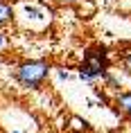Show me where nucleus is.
<instances>
[{"instance_id": "f03ea898", "label": "nucleus", "mask_w": 131, "mask_h": 133, "mask_svg": "<svg viewBox=\"0 0 131 133\" xmlns=\"http://www.w3.org/2000/svg\"><path fill=\"white\" fill-rule=\"evenodd\" d=\"M50 72V63L48 61H25L16 68V81L25 88H39L43 84V79L48 77Z\"/></svg>"}, {"instance_id": "6e6552de", "label": "nucleus", "mask_w": 131, "mask_h": 133, "mask_svg": "<svg viewBox=\"0 0 131 133\" xmlns=\"http://www.w3.org/2000/svg\"><path fill=\"white\" fill-rule=\"evenodd\" d=\"M0 45H2V36H0Z\"/></svg>"}, {"instance_id": "0eeeda50", "label": "nucleus", "mask_w": 131, "mask_h": 133, "mask_svg": "<svg viewBox=\"0 0 131 133\" xmlns=\"http://www.w3.org/2000/svg\"><path fill=\"white\" fill-rule=\"evenodd\" d=\"M59 5H77V2H82V0H54Z\"/></svg>"}, {"instance_id": "20e7f679", "label": "nucleus", "mask_w": 131, "mask_h": 133, "mask_svg": "<svg viewBox=\"0 0 131 133\" xmlns=\"http://www.w3.org/2000/svg\"><path fill=\"white\" fill-rule=\"evenodd\" d=\"M11 18H14V7L9 2H5V0H0V27L7 25Z\"/></svg>"}, {"instance_id": "7ed1b4c3", "label": "nucleus", "mask_w": 131, "mask_h": 133, "mask_svg": "<svg viewBox=\"0 0 131 133\" xmlns=\"http://www.w3.org/2000/svg\"><path fill=\"white\" fill-rule=\"evenodd\" d=\"M115 104L127 117H131V92H120L117 99H115Z\"/></svg>"}, {"instance_id": "423d86ee", "label": "nucleus", "mask_w": 131, "mask_h": 133, "mask_svg": "<svg viewBox=\"0 0 131 133\" xmlns=\"http://www.w3.org/2000/svg\"><path fill=\"white\" fill-rule=\"evenodd\" d=\"M72 129L75 131H84V129H88V122H84L79 117H72Z\"/></svg>"}, {"instance_id": "1a4fd4ad", "label": "nucleus", "mask_w": 131, "mask_h": 133, "mask_svg": "<svg viewBox=\"0 0 131 133\" xmlns=\"http://www.w3.org/2000/svg\"><path fill=\"white\" fill-rule=\"evenodd\" d=\"M11 133H21V131H11Z\"/></svg>"}, {"instance_id": "9d476101", "label": "nucleus", "mask_w": 131, "mask_h": 133, "mask_svg": "<svg viewBox=\"0 0 131 133\" xmlns=\"http://www.w3.org/2000/svg\"><path fill=\"white\" fill-rule=\"evenodd\" d=\"M0 65H2V61H0Z\"/></svg>"}, {"instance_id": "39448f33", "label": "nucleus", "mask_w": 131, "mask_h": 133, "mask_svg": "<svg viewBox=\"0 0 131 133\" xmlns=\"http://www.w3.org/2000/svg\"><path fill=\"white\" fill-rule=\"evenodd\" d=\"M120 61H122V65L131 72V50H124V52H122V56H120Z\"/></svg>"}, {"instance_id": "f257e3e1", "label": "nucleus", "mask_w": 131, "mask_h": 133, "mask_svg": "<svg viewBox=\"0 0 131 133\" xmlns=\"http://www.w3.org/2000/svg\"><path fill=\"white\" fill-rule=\"evenodd\" d=\"M109 56H106V50L97 48V50H88L84 54V63L82 70H79V79L86 81V84H93L95 79H102V75L109 70Z\"/></svg>"}]
</instances>
